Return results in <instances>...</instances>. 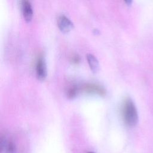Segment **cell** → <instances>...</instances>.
Listing matches in <instances>:
<instances>
[{
	"label": "cell",
	"mask_w": 153,
	"mask_h": 153,
	"mask_svg": "<svg viewBox=\"0 0 153 153\" xmlns=\"http://www.w3.org/2000/svg\"><path fill=\"white\" fill-rule=\"evenodd\" d=\"M123 116L125 123L130 127L136 126L138 122L139 117L137 108L133 100L127 97L123 105Z\"/></svg>",
	"instance_id": "1"
},
{
	"label": "cell",
	"mask_w": 153,
	"mask_h": 153,
	"mask_svg": "<svg viewBox=\"0 0 153 153\" xmlns=\"http://www.w3.org/2000/svg\"><path fill=\"white\" fill-rule=\"evenodd\" d=\"M57 22L59 29L64 32L69 31L74 27L72 22L64 14L60 15L58 17Z\"/></svg>",
	"instance_id": "2"
},
{
	"label": "cell",
	"mask_w": 153,
	"mask_h": 153,
	"mask_svg": "<svg viewBox=\"0 0 153 153\" xmlns=\"http://www.w3.org/2000/svg\"><path fill=\"white\" fill-rule=\"evenodd\" d=\"M36 74L37 78L39 79H44L46 76V65L44 59L42 56H39L36 62Z\"/></svg>",
	"instance_id": "3"
},
{
	"label": "cell",
	"mask_w": 153,
	"mask_h": 153,
	"mask_svg": "<svg viewBox=\"0 0 153 153\" xmlns=\"http://www.w3.org/2000/svg\"><path fill=\"white\" fill-rule=\"evenodd\" d=\"M22 10L23 17L26 21H30L32 17L33 10L30 1L23 0L22 2Z\"/></svg>",
	"instance_id": "4"
},
{
	"label": "cell",
	"mask_w": 153,
	"mask_h": 153,
	"mask_svg": "<svg viewBox=\"0 0 153 153\" xmlns=\"http://www.w3.org/2000/svg\"><path fill=\"white\" fill-rule=\"evenodd\" d=\"M83 90L86 91L97 92L101 94H104L105 93V90L103 87H102L101 85L93 83L85 84L83 86Z\"/></svg>",
	"instance_id": "5"
},
{
	"label": "cell",
	"mask_w": 153,
	"mask_h": 153,
	"mask_svg": "<svg viewBox=\"0 0 153 153\" xmlns=\"http://www.w3.org/2000/svg\"><path fill=\"white\" fill-rule=\"evenodd\" d=\"M87 59L91 69L94 72H96L99 69V63L97 59L91 53L87 54Z\"/></svg>",
	"instance_id": "6"
},
{
	"label": "cell",
	"mask_w": 153,
	"mask_h": 153,
	"mask_svg": "<svg viewBox=\"0 0 153 153\" xmlns=\"http://www.w3.org/2000/svg\"><path fill=\"white\" fill-rule=\"evenodd\" d=\"M77 91H78L77 87H76L75 85H72L68 89L66 94L68 97H72L76 95V94L77 93Z\"/></svg>",
	"instance_id": "7"
},
{
	"label": "cell",
	"mask_w": 153,
	"mask_h": 153,
	"mask_svg": "<svg viewBox=\"0 0 153 153\" xmlns=\"http://www.w3.org/2000/svg\"><path fill=\"white\" fill-rule=\"evenodd\" d=\"M14 152L15 147L11 142H10L6 144V153H14Z\"/></svg>",
	"instance_id": "8"
},
{
	"label": "cell",
	"mask_w": 153,
	"mask_h": 153,
	"mask_svg": "<svg viewBox=\"0 0 153 153\" xmlns=\"http://www.w3.org/2000/svg\"><path fill=\"white\" fill-rule=\"evenodd\" d=\"M80 60V58L79 57V56L78 54H73L71 57V61L73 62L74 63H77Z\"/></svg>",
	"instance_id": "9"
},
{
	"label": "cell",
	"mask_w": 153,
	"mask_h": 153,
	"mask_svg": "<svg viewBox=\"0 0 153 153\" xmlns=\"http://www.w3.org/2000/svg\"><path fill=\"white\" fill-rule=\"evenodd\" d=\"M125 2L127 4V5H130V4L132 2V1H130V0H128V1H125Z\"/></svg>",
	"instance_id": "10"
},
{
	"label": "cell",
	"mask_w": 153,
	"mask_h": 153,
	"mask_svg": "<svg viewBox=\"0 0 153 153\" xmlns=\"http://www.w3.org/2000/svg\"><path fill=\"white\" fill-rule=\"evenodd\" d=\"M87 153H94V152H87Z\"/></svg>",
	"instance_id": "11"
}]
</instances>
